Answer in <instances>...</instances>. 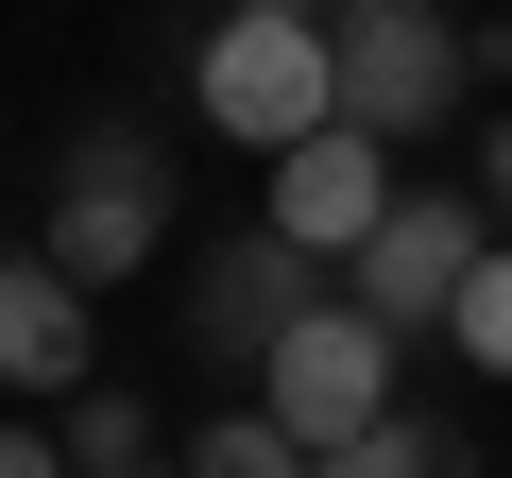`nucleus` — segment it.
I'll list each match as a JSON object with an SVG mask.
<instances>
[{
    "instance_id": "obj_1",
    "label": "nucleus",
    "mask_w": 512,
    "mask_h": 478,
    "mask_svg": "<svg viewBox=\"0 0 512 478\" xmlns=\"http://www.w3.org/2000/svg\"><path fill=\"white\" fill-rule=\"evenodd\" d=\"M154 239H171V137L86 120V137L52 154V239H35V257H52L69 291H120V274H154Z\"/></svg>"
},
{
    "instance_id": "obj_2",
    "label": "nucleus",
    "mask_w": 512,
    "mask_h": 478,
    "mask_svg": "<svg viewBox=\"0 0 512 478\" xmlns=\"http://www.w3.org/2000/svg\"><path fill=\"white\" fill-rule=\"evenodd\" d=\"M325 52H342V120H359L376 154H393V137H444V120L478 103V52H461L444 0H342Z\"/></svg>"
},
{
    "instance_id": "obj_3",
    "label": "nucleus",
    "mask_w": 512,
    "mask_h": 478,
    "mask_svg": "<svg viewBox=\"0 0 512 478\" xmlns=\"http://www.w3.org/2000/svg\"><path fill=\"white\" fill-rule=\"evenodd\" d=\"M188 103H205V137H239V154H291V137L342 120V52H325V18H222V35L188 52Z\"/></svg>"
},
{
    "instance_id": "obj_4",
    "label": "nucleus",
    "mask_w": 512,
    "mask_h": 478,
    "mask_svg": "<svg viewBox=\"0 0 512 478\" xmlns=\"http://www.w3.org/2000/svg\"><path fill=\"white\" fill-rule=\"evenodd\" d=\"M256 410H274L308 461H325V444H359V427L393 410V325H376L359 291H325V308H308L274 359H256Z\"/></svg>"
},
{
    "instance_id": "obj_5",
    "label": "nucleus",
    "mask_w": 512,
    "mask_h": 478,
    "mask_svg": "<svg viewBox=\"0 0 512 478\" xmlns=\"http://www.w3.org/2000/svg\"><path fill=\"white\" fill-rule=\"evenodd\" d=\"M478 257H495V239H478V188H393V222L342 257V291L410 342V325H444V308H461V274H478Z\"/></svg>"
},
{
    "instance_id": "obj_6",
    "label": "nucleus",
    "mask_w": 512,
    "mask_h": 478,
    "mask_svg": "<svg viewBox=\"0 0 512 478\" xmlns=\"http://www.w3.org/2000/svg\"><path fill=\"white\" fill-rule=\"evenodd\" d=\"M325 291H342L325 257H291L274 222H239V239H205V274H188V342L256 376V359H274V342H291V325H308Z\"/></svg>"
},
{
    "instance_id": "obj_7",
    "label": "nucleus",
    "mask_w": 512,
    "mask_h": 478,
    "mask_svg": "<svg viewBox=\"0 0 512 478\" xmlns=\"http://www.w3.org/2000/svg\"><path fill=\"white\" fill-rule=\"evenodd\" d=\"M256 222H274L291 257H325V274H342L359 239L393 222V154H376L359 120H325V137H291V154H274V205H256Z\"/></svg>"
},
{
    "instance_id": "obj_8",
    "label": "nucleus",
    "mask_w": 512,
    "mask_h": 478,
    "mask_svg": "<svg viewBox=\"0 0 512 478\" xmlns=\"http://www.w3.org/2000/svg\"><path fill=\"white\" fill-rule=\"evenodd\" d=\"M86 342H103V291H69L52 257H0V393L69 410L86 393Z\"/></svg>"
},
{
    "instance_id": "obj_9",
    "label": "nucleus",
    "mask_w": 512,
    "mask_h": 478,
    "mask_svg": "<svg viewBox=\"0 0 512 478\" xmlns=\"http://www.w3.org/2000/svg\"><path fill=\"white\" fill-rule=\"evenodd\" d=\"M308 478H478V444H461L444 410H376V427H359V444H325Z\"/></svg>"
},
{
    "instance_id": "obj_10",
    "label": "nucleus",
    "mask_w": 512,
    "mask_h": 478,
    "mask_svg": "<svg viewBox=\"0 0 512 478\" xmlns=\"http://www.w3.org/2000/svg\"><path fill=\"white\" fill-rule=\"evenodd\" d=\"M69 478H154V393L86 376V393H69Z\"/></svg>"
},
{
    "instance_id": "obj_11",
    "label": "nucleus",
    "mask_w": 512,
    "mask_h": 478,
    "mask_svg": "<svg viewBox=\"0 0 512 478\" xmlns=\"http://www.w3.org/2000/svg\"><path fill=\"white\" fill-rule=\"evenodd\" d=\"M171 478H308V444H291V427H274V410H205V427H188V461H171Z\"/></svg>"
},
{
    "instance_id": "obj_12",
    "label": "nucleus",
    "mask_w": 512,
    "mask_h": 478,
    "mask_svg": "<svg viewBox=\"0 0 512 478\" xmlns=\"http://www.w3.org/2000/svg\"><path fill=\"white\" fill-rule=\"evenodd\" d=\"M444 342H461L478 376H512V239H495L478 274H461V308H444Z\"/></svg>"
},
{
    "instance_id": "obj_13",
    "label": "nucleus",
    "mask_w": 512,
    "mask_h": 478,
    "mask_svg": "<svg viewBox=\"0 0 512 478\" xmlns=\"http://www.w3.org/2000/svg\"><path fill=\"white\" fill-rule=\"evenodd\" d=\"M0 478H69V444L52 427H0Z\"/></svg>"
},
{
    "instance_id": "obj_14",
    "label": "nucleus",
    "mask_w": 512,
    "mask_h": 478,
    "mask_svg": "<svg viewBox=\"0 0 512 478\" xmlns=\"http://www.w3.org/2000/svg\"><path fill=\"white\" fill-rule=\"evenodd\" d=\"M478 205H495V239H512V120L478 137Z\"/></svg>"
},
{
    "instance_id": "obj_15",
    "label": "nucleus",
    "mask_w": 512,
    "mask_h": 478,
    "mask_svg": "<svg viewBox=\"0 0 512 478\" xmlns=\"http://www.w3.org/2000/svg\"><path fill=\"white\" fill-rule=\"evenodd\" d=\"M239 18H342V0H239Z\"/></svg>"
},
{
    "instance_id": "obj_16",
    "label": "nucleus",
    "mask_w": 512,
    "mask_h": 478,
    "mask_svg": "<svg viewBox=\"0 0 512 478\" xmlns=\"http://www.w3.org/2000/svg\"><path fill=\"white\" fill-rule=\"evenodd\" d=\"M495 69H512V52H495Z\"/></svg>"
},
{
    "instance_id": "obj_17",
    "label": "nucleus",
    "mask_w": 512,
    "mask_h": 478,
    "mask_svg": "<svg viewBox=\"0 0 512 478\" xmlns=\"http://www.w3.org/2000/svg\"><path fill=\"white\" fill-rule=\"evenodd\" d=\"M154 478H171V461H154Z\"/></svg>"
}]
</instances>
